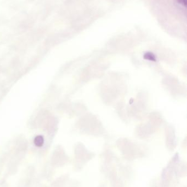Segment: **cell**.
Segmentation results:
<instances>
[{
  "label": "cell",
  "instance_id": "obj_1",
  "mask_svg": "<svg viewBox=\"0 0 187 187\" xmlns=\"http://www.w3.org/2000/svg\"><path fill=\"white\" fill-rule=\"evenodd\" d=\"M45 142L44 138L41 135H38L36 136L34 140V143L35 146L38 147H41L43 146Z\"/></svg>",
  "mask_w": 187,
  "mask_h": 187
},
{
  "label": "cell",
  "instance_id": "obj_3",
  "mask_svg": "<svg viewBox=\"0 0 187 187\" xmlns=\"http://www.w3.org/2000/svg\"><path fill=\"white\" fill-rule=\"evenodd\" d=\"M183 1H184V6L185 7H186L187 5V0H183Z\"/></svg>",
  "mask_w": 187,
  "mask_h": 187
},
{
  "label": "cell",
  "instance_id": "obj_2",
  "mask_svg": "<svg viewBox=\"0 0 187 187\" xmlns=\"http://www.w3.org/2000/svg\"><path fill=\"white\" fill-rule=\"evenodd\" d=\"M176 1H177V2L184 5V1L183 0H176Z\"/></svg>",
  "mask_w": 187,
  "mask_h": 187
}]
</instances>
